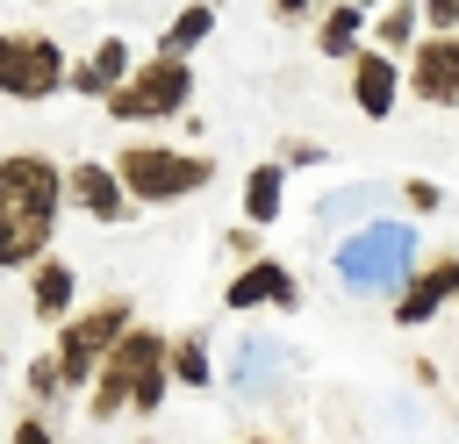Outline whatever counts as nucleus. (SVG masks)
Instances as JSON below:
<instances>
[{
  "mask_svg": "<svg viewBox=\"0 0 459 444\" xmlns=\"http://www.w3.org/2000/svg\"><path fill=\"white\" fill-rule=\"evenodd\" d=\"M65 208V165L43 150H7L0 158V272H29L50 258Z\"/></svg>",
  "mask_w": 459,
  "mask_h": 444,
  "instance_id": "f257e3e1",
  "label": "nucleus"
},
{
  "mask_svg": "<svg viewBox=\"0 0 459 444\" xmlns=\"http://www.w3.org/2000/svg\"><path fill=\"white\" fill-rule=\"evenodd\" d=\"M172 394V380H165V337L151 329V322H129L122 329V344L100 358V372H93V387H86V415L93 423H115V415H151L158 401Z\"/></svg>",
  "mask_w": 459,
  "mask_h": 444,
  "instance_id": "f03ea898",
  "label": "nucleus"
},
{
  "mask_svg": "<svg viewBox=\"0 0 459 444\" xmlns=\"http://www.w3.org/2000/svg\"><path fill=\"white\" fill-rule=\"evenodd\" d=\"M108 172L122 179L129 208H165V201H186V193H208L215 179V158L208 150H179V143H151V136H129Z\"/></svg>",
  "mask_w": 459,
  "mask_h": 444,
  "instance_id": "7ed1b4c3",
  "label": "nucleus"
},
{
  "mask_svg": "<svg viewBox=\"0 0 459 444\" xmlns=\"http://www.w3.org/2000/svg\"><path fill=\"white\" fill-rule=\"evenodd\" d=\"M136 322V308L122 301V294H108V301H86V308H72L65 322H57V344H50V365H57V387L65 394H86L93 387V372H100V358L122 344V329Z\"/></svg>",
  "mask_w": 459,
  "mask_h": 444,
  "instance_id": "20e7f679",
  "label": "nucleus"
},
{
  "mask_svg": "<svg viewBox=\"0 0 459 444\" xmlns=\"http://www.w3.org/2000/svg\"><path fill=\"white\" fill-rule=\"evenodd\" d=\"M186 100H194V64L151 50V57H136V72L100 107H108V122H172V115H186Z\"/></svg>",
  "mask_w": 459,
  "mask_h": 444,
  "instance_id": "39448f33",
  "label": "nucleus"
},
{
  "mask_svg": "<svg viewBox=\"0 0 459 444\" xmlns=\"http://www.w3.org/2000/svg\"><path fill=\"white\" fill-rule=\"evenodd\" d=\"M72 57L43 29H0V100H50L65 93Z\"/></svg>",
  "mask_w": 459,
  "mask_h": 444,
  "instance_id": "423d86ee",
  "label": "nucleus"
},
{
  "mask_svg": "<svg viewBox=\"0 0 459 444\" xmlns=\"http://www.w3.org/2000/svg\"><path fill=\"white\" fill-rule=\"evenodd\" d=\"M402 93H416L423 107H459V36H416V50L402 57Z\"/></svg>",
  "mask_w": 459,
  "mask_h": 444,
  "instance_id": "0eeeda50",
  "label": "nucleus"
},
{
  "mask_svg": "<svg viewBox=\"0 0 459 444\" xmlns=\"http://www.w3.org/2000/svg\"><path fill=\"white\" fill-rule=\"evenodd\" d=\"M437 308H459V258L416 265V272L402 279V294H394V322H402V329H423Z\"/></svg>",
  "mask_w": 459,
  "mask_h": 444,
  "instance_id": "6e6552de",
  "label": "nucleus"
},
{
  "mask_svg": "<svg viewBox=\"0 0 459 444\" xmlns=\"http://www.w3.org/2000/svg\"><path fill=\"white\" fill-rule=\"evenodd\" d=\"M222 301L230 308H301V279L280 265V258H251V265H237V279L222 286Z\"/></svg>",
  "mask_w": 459,
  "mask_h": 444,
  "instance_id": "1a4fd4ad",
  "label": "nucleus"
},
{
  "mask_svg": "<svg viewBox=\"0 0 459 444\" xmlns=\"http://www.w3.org/2000/svg\"><path fill=\"white\" fill-rule=\"evenodd\" d=\"M65 201H79L93 222H122V215H129V193H122V179H115L100 158L65 165Z\"/></svg>",
  "mask_w": 459,
  "mask_h": 444,
  "instance_id": "9d476101",
  "label": "nucleus"
},
{
  "mask_svg": "<svg viewBox=\"0 0 459 444\" xmlns=\"http://www.w3.org/2000/svg\"><path fill=\"white\" fill-rule=\"evenodd\" d=\"M129 72H136V50H129L122 36H100V43L72 64V79H65V86H72V93H86V100H108Z\"/></svg>",
  "mask_w": 459,
  "mask_h": 444,
  "instance_id": "9b49d317",
  "label": "nucleus"
},
{
  "mask_svg": "<svg viewBox=\"0 0 459 444\" xmlns=\"http://www.w3.org/2000/svg\"><path fill=\"white\" fill-rule=\"evenodd\" d=\"M394 100H402V64L380 57V50H359V57H351V107L373 115V122H387Z\"/></svg>",
  "mask_w": 459,
  "mask_h": 444,
  "instance_id": "f8f14e48",
  "label": "nucleus"
},
{
  "mask_svg": "<svg viewBox=\"0 0 459 444\" xmlns=\"http://www.w3.org/2000/svg\"><path fill=\"white\" fill-rule=\"evenodd\" d=\"M72 301H79V272H72L65 258H36V265H29V315H36V322H65Z\"/></svg>",
  "mask_w": 459,
  "mask_h": 444,
  "instance_id": "ddd939ff",
  "label": "nucleus"
},
{
  "mask_svg": "<svg viewBox=\"0 0 459 444\" xmlns=\"http://www.w3.org/2000/svg\"><path fill=\"white\" fill-rule=\"evenodd\" d=\"M366 50V7H351V0H337L323 21H316V57H359Z\"/></svg>",
  "mask_w": 459,
  "mask_h": 444,
  "instance_id": "4468645a",
  "label": "nucleus"
},
{
  "mask_svg": "<svg viewBox=\"0 0 459 444\" xmlns=\"http://www.w3.org/2000/svg\"><path fill=\"white\" fill-rule=\"evenodd\" d=\"M366 29H373V43H366V50L394 57V64H402V57L416 50V36H423V21H416V0H394V7H380Z\"/></svg>",
  "mask_w": 459,
  "mask_h": 444,
  "instance_id": "2eb2a0df",
  "label": "nucleus"
},
{
  "mask_svg": "<svg viewBox=\"0 0 459 444\" xmlns=\"http://www.w3.org/2000/svg\"><path fill=\"white\" fill-rule=\"evenodd\" d=\"M280 201H287V172L280 165H251L244 172V229H273Z\"/></svg>",
  "mask_w": 459,
  "mask_h": 444,
  "instance_id": "dca6fc26",
  "label": "nucleus"
},
{
  "mask_svg": "<svg viewBox=\"0 0 459 444\" xmlns=\"http://www.w3.org/2000/svg\"><path fill=\"white\" fill-rule=\"evenodd\" d=\"M165 380H172V387H194V394L215 380V358H208V337H201V329L165 337Z\"/></svg>",
  "mask_w": 459,
  "mask_h": 444,
  "instance_id": "f3484780",
  "label": "nucleus"
},
{
  "mask_svg": "<svg viewBox=\"0 0 459 444\" xmlns=\"http://www.w3.org/2000/svg\"><path fill=\"white\" fill-rule=\"evenodd\" d=\"M208 36H215V7H208V0H194V7H179V14L165 21V36H158V57H179V64H186V57H194Z\"/></svg>",
  "mask_w": 459,
  "mask_h": 444,
  "instance_id": "a211bd4d",
  "label": "nucleus"
},
{
  "mask_svg": "<svg viewBox=\"0 0 459 444\" xmlns=\"http://www.w3.org/2000/svg\"><path fill=\"white\" fill-rule=\"evenodd\" d=\"M416 21H423V36H459V0H423Z\"/></svg>",
  "mask_w": 459,
  "mask_h": 444,
  "instance_id": "6ab92c4d",
  "label": "nucleus"
},
{
  "mask_svg": "<svg viewBox=\"0 0 459 444\" xmlns=\"http://www.w3.org/2000/svg\"><path fill=\"white\" fill-rule=\"evenodd\" d=\"M65 387H57V365H50V351L43 358H29V401H57Z\"/></svg>",
  "mask_w": 459,
  "mask_h": 444,
  "instance_id": "aec40b11",
  "label": "nucleus"
},
{
  "mask_svg": "<svg viewBox=\"0 0 459 444\" xmlns=\"http://www.w3.org/2000/svg\"><path fill=\"white\" fill-rule=\"evenodd\" d=\"M402 201H409L416 215H437V208H445V186H437V179H409V186H402Z\"/></svg>",
  "mask_w": 459,
  "mask_h": 444,
  "instance_id": "412c9836",
  "label": "nucleus"
},
{
  "mask_svg": "<svg viewBox=\"0 0 459 444\" xmlns=\"http://www.w3.org/2000/svg\"><path fill=\"white\" fill-rule=\"evenodd\" d=\"M7 444H57V437H50V423H43V415H22V423L7 430Z\"/></svg>",
  "mask_w": 459,
  "mask_h": 444,
  "instance_id": "4be33fe9",
  "label": "nucleus"
},
{
  "mask_svg": "<svg viewBox=\"0 0 459 444\" xmlns=\"http://www.w3.org/2000/svg\"><path fill=\"white\" fill-rule=\"evenodd\" d=\"M316 158H323V143H308V136H294V143L280 150V172H287V165H316Z\"/></svg>",
  "mask_w": 459,
  "mask_h": 444,
  "instance_id": "5701e85b",
  "label": "nucleus"
},
{
  "mask_svg": "<svg viewBox=\"0 0 459 444\" xmlns=\"http://www.w3.org/2000/svg\"><path fill=\"white\" fill-rule=\"evenodd\" d=\"M230 258H237V265H251V258H265V251H258V229H230Z\"/></svg>",
  "mask_w": 459,
  "mask_h": 444,
  "instance_id": "b1692460",
  "label": "nucleus"
},
{
  "mask_svg": "<svg viewBox=\"0 0 459 444\" xmlns=\"http://www.w3.org/2000/svg\"><path fill=\"white\" fill-rule=\"evenodd\" d=\"M244 444H273V437H244Z\"/></svg>",
  "mask_w": 459,
  "mask_h": 444,
  "instance_id": "393cba45",
  "label": "nucleus"
}]
</instances>
